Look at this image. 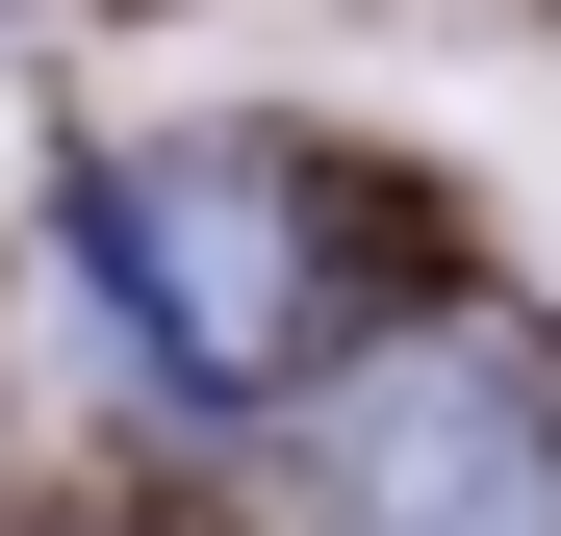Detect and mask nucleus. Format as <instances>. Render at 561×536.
Masks as SVG:
<instances>
[{"label": "nucleus", "mask_w": 561, "mask_h": 536, "mask_svg": "<svg viewBox=\"0 0 561 536\" xmlns=\"http://www.w3.org/2000/svg\"><path fill=\"white\" fill-rule=\"evenodd\" d=\"M77 282H103L205 409H255V384H307L332 307H357V179L280 153V128H153V153L77 179Z\"/></svg>", "instance_id": "1"}, {"label": "nucleus", "mask_w": 561, "mask_h": 536, "mask_svg": "<svg viewBox=\"0 0 561 536\" xmlns=\"http://www.w3.org/2000/svg\"><path fill=\"white\" fill-rule=\"evenodd\" d=\"M332 536H561V384L536 357H409L332 460Z\"/></svg>", "instance_id": "2"}]
</instances>
